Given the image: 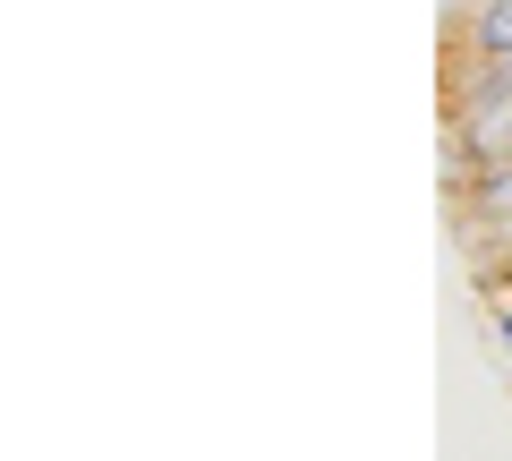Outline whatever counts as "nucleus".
<instances>
[{"label": "nucleus", "mask_w": 512, "mask_h": 461, "mask_svg": "<svg viewBox=\"0 0 512 461\" xmlns=\"http://www.w3.org/2000/svg\"><path fill=\"white\" fill-rule=\"evenodd\" d=\"M478 52L512 69V0H487V9H478Z\"/></svg>", "instance_id": "1"}, {"label": "nucleus", "mask_w": 512, "mask_h": 461, "mask_svg": "<svg viewBox=\"0 0 512 461\" xmlns=\"http://www.w3.org/2000/svg\"><path fill=\"white\" fill-rule=\"evenodd\" d=\"M504 342H512V308H504Z\"/></svg>", "instance_id": "2"}]
</instances>
